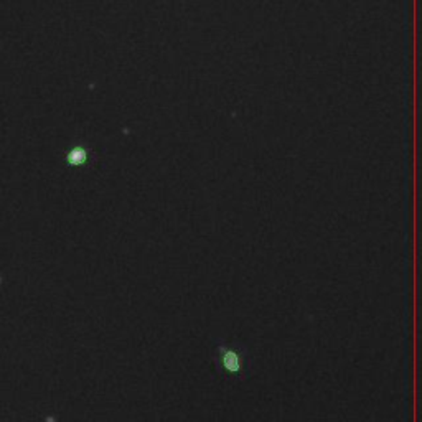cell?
I'll list each match as a JSON object with an SVG mask.
<instances>
[{"mask_svg":"<svg viewBox=\"0 0 422 422\" xmlns=\"http://www.w3.org/2000/svg\"><path fill=\"white\" fill-rule=\"evenodd\" d=\"M213 364L218 374L225 378H242L251 368V356L244 345L220 340L215 345Z\"/></svg>","mask_w":422,"mask_h":422,"instance_id":"6da1fadb","label":"cell"},{"mask_svg":"<svg viewBox=\"0 0 422 422\" xmlns=\"http://www.w3.org/2000/svg\"><path fill=\"white\" fill-rule=\"evenodd\" d=\"M86 152L82 150V149H74L69 152V155H68V160L69 163H73V165H82L86 162Z\"/></svg>","mask_w":422,"mask_h":422,"instance_id":"7a4b0ae2","label":"cell"}]
</instances>
